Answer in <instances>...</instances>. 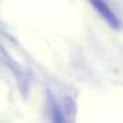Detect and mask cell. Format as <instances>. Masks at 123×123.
Here are the masks:
<instances>
[{
    "mask_svg": "<svg viewBox=\"0 0 123 123\" xmlns=\"http://www.w3.org/2000/svg\"><path fill=\"white\" fill-rule=\"evenodd\" d=\"M89 1L94 6V9L109 22V24H111L115 28L118 27V21H117L115 13L110 10V7L107 6V4L104 1V0H89Z\"/></svg>",
    "mask_w": 123,
    "mask_h": 123,
    "instance_id": "cell-1",
    "label": "cell"
}]
</instances>
